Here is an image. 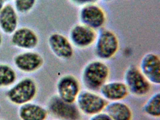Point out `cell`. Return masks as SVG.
Wrapping results in <instances>:
<instances>
[{
	"label": "cell",
	"instance_id": "6da1fadb",
	"mask_svg": "<svg viewBox=\"0 0 160 120\" xmlns=\"http://www.w3.org/2000/svg\"><path fill=\"white\" fill-rule=\"evenodd\" d=\"M109 74L108 66L103 62L94 61L84 68L82 74V82L91 90H98L106 83Z\"/></svg>",
	"mask_w": 160,
	"mask_h": 120
},
{
	"label": "cell",
	"instance_id": "7a4b0ae2",
	"mask_svg": "<svg viewBox=\"0 0 160 120\" xmlns=\"http://www.w3.org/2000/svg\"><path fill=\"white\" fill-rule=\"evenodd\" d=\"M95 47L96 56L102 60L111 59L118 50L119 40L112 31L103 29L97 35Z\"/></svg>",
	"mask_w": 160,
	"mask_h": 120
},
{
	"label": "cell",
	"instance_id": "3957f363",
	"mask_svg": "<svg viewBox=\"0 0 160 120\" xmlns=\"http://www.w3.org/2000/svg\"><path fill=\"white\" fill-rule=\"evenodd\" d=\"M124 81L129 92L134 95H146L150 90V82L135 66H131L126 69Z\"/></svg>",
	"mask_w": 160,
	"mask_h": 120
},
{
	"label": "cell",
	"instance_id": "277c9868",
	"mask_svg": "<svg viewBox=\"0 0 160 120\" xmlns=\"http://www.w3.org/2000/svg\"><path fill=\"white\" fill-rule=\"evenodd\" d=\"M76 100L79 109L87 115H93L101 112L108 104L104 98L87 91L80 92Z\"/></svg>",
	"mask_w": 160,
	"mask_h": 120
},
{
	"label": "cell",
	"instance_id": "5b68a950",
	"mask_svg": "<svg viewBox=\"0 0 160 120\" xmlns=\"http://www.w3.org/2000/svg\"><path fill=\"white\" fill-rule=\"evenodd\" d=\"M82 24L93 30L101 29L106 21V16L102 8L94 4L83 6L79 12Z\"/></svg>",
	"mask_w": 160,
	"mask_h": 120
},
{
	"label": "cell",
	"instance_id": "8992f818",
	"mask_svg": "<svg viewBox=\"0 0 160 120\" xmlns=\"http://www.w3.org/2000/svg\"><path fill=\"white\" fill-rule=\"evenodd\" d=\"M36 92V85L32 80L26 78L18 83L9 92L10 100L17 104H24L32 99Z\"/></svg>",
	"mask_w": 160,
	"mask_h": 120
},
{
	"label": "cell",
	"instance_id": "52a82bcc",
	"mask_svg": "<svg viewBox=\"0 0 160 120\" xmlns=\"http://www.w3.org/2000/svg\"><path fill=\"white\" fill-rule=\"evenodd\" d=\"M97 36L95 30L83 24H77L74 26L70 33L71 43L77 48H81L91 46L96 41Z\"/></svg>",
	"mask_w": 160,
	"mask_h": 120
},
{
	"label": "cell",
	"instance_id": "ba28073f",
	"mask_svg": "<svg viewBox=\"0 0 160 120\" xmlns=\"http://www.w3.org/2000/svg\"><path fill=\"white\" fill-rule=\"evenodd\" d=\"M73 104L63 101L59 96H55L50 100L49 107L52 113L63 120H79L80 112Z\"/></svg>",
	"mask_w": 160,
	"mask_h": 120
},
{
	"label": "cell",
	"instance_id": "9c48e42d",
	"mask_svg": "<svg viewBox=\"0 0 160 120\" xmlns=\"http://www.w3.org/2000/svg\"><path fill=\"white\" fill-rule=\"evenodd\" d=\"M57 87L58 96L69 103H73L80 92L79 82L72 75H66L61 78Z\"/></svg>",
	"mask_w": 160,
	"mask_h": 120
},
{
	"label": "cell",
	"instance_id": "30bf717a",
	"mask_svg": "<svg viewBox=\"0 0 160 120\" xmlns=\"http://www.w3.org/2000/svg\"><path fill=\"white\" fill-rule=\"evenodd\" d=\"M140 70L151 83H160V60L155 53H148L141 59Z\"/></svg>",
	"mask_w": 160,
	"mask_h": 120
},
{
	"label": "cell",
	"instance_id": "8fae6325",
	"mask_svg": "<svg viewBox=\"0 0 160 120\" xmlns=\"http://www.w3.org/2000/svg\"><path fill=\"white\" fill-rule=\"evenodd\" d=\"M48 43L51 50L59 58L69 59L73 54L72 43L61 34L54 33L50 35Z\"/></svg>",
	"mask_w": 160,
	"mask_h": 120
},
{
	"label": "cell",
	"instance_id": "7c38bea8",
	"mask_svg": "<svg viewBox=\"0 0 160 120\" xmlns=\"http://www.w3.org/2000/svg\"><path fill=\"white\" fill-rule=\"evenodd\" d=\"M100 89L105 99L112 101L122 100L127 97L129 93L126 84L121 82L104 83Z\"/></svg>",
	"mask_w": 160,
	"mask_h": 120
},
{
	"label": "cell",
	"instance_id": "4fadbf2b",
	"mask_svg": "<svg viewBox=\"0 0 160 120\" xmlns=\"http://www.w3.org/2000/svg\"><path fill=\"white\" fill-rule=\"evenodd\" d=\"M16 65L25 72H32L40 68L43 63L42 56L36 52H26L18 55L15 59Z\"/></svg>",
	"mask_w": 160,
	"mask_h": 120
},
{
	"label": "cell",
	"instance_id": "5bb4252c",
	"mask_svg": "<svg viewBox=\"0 0 160 120\" xmlns=\"http://www.w3.org/2000/svg\"><path fill=\"white\" fill-rule=\"evenodd\" d=\"M12 38V42L18 48L32 49L37 46L38 38L32 30L22 28L15 31Z\"/></svg>",
	"mask_w": 160,
	"mask_h": 120
},
{
	"label": "cell",
	"instance_id": "9a60e30c",
	"mask_svg": "<svg viewBox=\"0 0 160 120\" xmlns=\"http://www.w3.org/2000/svg\"><path fill=\"white\" fill-rule=\"evenodd\" d=\"M18 25V17L14 8L11 5L3 7L0 11V27L6 33L14 32Z\"/></svg>",
	"mask_w": 160,
	"mask_h": 120
},
{
	"label": "cell",
	"instance_id": "2e32d148",
	"mask_svg": "<svg viewBox=\"0 0 160 120\" xmlns=\"http://www.w3.org/2000/svg\"><path fill=\"white\" fill-rule=\"evenodd\" d=\"M105 109L107 114L112 120H132V111L124 103L113 101L108 104Z\"/></svg>",
	"mask_w": 160,
	"mask_h": 120
},
{
	"label": "cell",
	"instance_id": "e0dca14e",
	"mask_svg": "<svg viewBox=\"0 0 160 120\" xmlns=\"http://www.w3.org/2000/svg\"><path fill=\"white\" fill-rule=\"evenodd\" d=\"M20 116L23 120H45L47 112L38 105L26 104L21 108Z\"/></svg>",
	"mask_w": 160,
	"mask_h": 120
},
{
	"label": "cell",
	"instance_id": "ac0fdd59",
	"mask_svg": "<svg viewBox=\"0 0 160 120\" xmlns=\"http://www.w3.org/2000/svg\"><path fill=\"white\" fill-rule=\"evenodd\" d=\"M143 110L145 113L153 117H159L160 115V93H156L152 96L147 101Z\"/></svg>",
	"mask_w": 160,
	"mask_h": 120
},
{
	"label": "cell",
	"instance_id": "d6986e66",
	"mask_svg": "<svg viewBox=\"0 0 160 120\" xmlns=\"http://www.w3.org/2000/svg\"><path fill=\"white\" fill-rule=\"evenodd\" d=\"M15 79L16 73L12 68L6 65H0V86L10 85Z\"/></svg>",
	"mask_w": 160,
	"mask_h": 120
},
{
	"label": "cell",
	"instance_id": "ffe728a7",
	"mask_svg": "<svg viewBox=\"0 0 160 120\" xmlns=\"http://www.w3.org/2000/svg\"><path fill=\"white\" fill-rule=\"evenodd\" d=\"M35 2L36 0H15L16 8L21 13H26L33 8Z\"/></svg>",
	"mask_w": 160,
	"mask_h": 120
},
{
	"label": "cell",
	"instance_id": "44dd1931",
	"mask_svg": "<svg viewBox=\"0 0 160 120\" xmlns=\"http://www.w3.org/2000/svg\"><path fill=\"white\" fill-rule=\"evenodd\" d=\"M74 4L80 6H84L87 5L94 4L98 0H70Z\"/></svg>",
	"mask_w": 160,
	"mask_h": 120
},
{
	"label": "cell",
	"instance_id": "7402d4cb",
	"mask_svg": "<svg viewBox=\"0 0 160 120\" xmlns=\"http://www.w3.org/2000/svg\"><path fill=\"white\" fill-rule=\"evenodd\" d=\"M89 120H112L106 113H100L93 115Z\"/></svg>",
	"mask_w": 160,
	"mask_h": 120
},
{
	"label": "cell",
	"instance_id": "603a6c76",
	"mask_svg": "<svg viewBox=\"0 0 160 120\" xmlns=\"http://www.w3.org/2000/svg\"><path fill=\"white\" fill-rule=\"evenodd\" d=\"M3 3H4L3 0H0V11H1L2 8H3Z\"/></svg>",
	"mask_w": 160,
	"mask_h": 120
},
{
	"label": "cell",
	"instance_id": "cb8c5ba5",
	"mask_svg": "<svg viewBox=\"0 0 160 120\" xmlns=\"http://www.w3.org/2000/svg\"><path fill=\"white\" fill-rule=\"evenodd\" d=\"M2 41V36L0 34V45L1 44Z\"/></svg>",
	"mask_w": 160,
	"mask_h": 120
},
{
	"label": "cell",
	"instance_id": "d4e9b609",
	"mask_svg": "<svg viewBox=\"0 0 160 120\" xmlns=\"http://www.w3.org/2000/svg\"><path fill=\"white\" fill-rule=\"evenodd\" d=\"M103 1H105V2H108V1H111V0H103Z\"/></svg>",
	"mask_w": 160,
	"mask_h": 120
}]
</instances>
